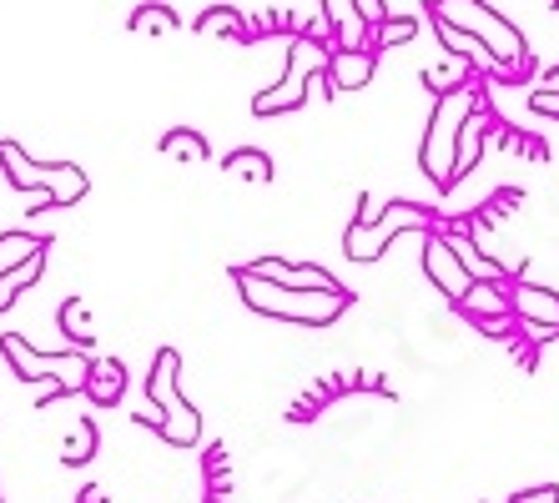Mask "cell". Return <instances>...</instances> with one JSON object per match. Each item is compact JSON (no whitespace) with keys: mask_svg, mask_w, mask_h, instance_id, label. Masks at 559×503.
<instances>
[{"mask_svg":"<svg viewBox=\"0 0 559 503\" xmlns=\"http://www.w3.org/2000/svg\"><path fill=\"white\" fill-rule=\"evenodd\" d=\"M479 81H464L454 91H439L433 101L429 131H424V152H418V167L433 187H454L459 181V136H464L468 117H479Z\"/></svg>","mask_w":559,"mask_h":503,"instance_id":"cell-1","label":"cell"},{"mask_svg":"<svg viewBox=\"0 0 559 503\" xmlns=\"http://www.w3.org/2000/svg\"><path fill=\"white\" fill-rule=\"evenodd\" d=\"M233 283H237V292H242V302H248L252 312H267V318H283V323L328 327V323H338L343 312H348V292H308V287H283V283L258 277L252 267H237Z\"/></svg>","mask_w":559,"mask_h":503,"instance_id":"cell-2","label":"cell"},{"mask_svg":"<svg viewBox=\"0 0 559 503\" xmlns=\"http://www.w3.org/2000/svg\"><path fill=\"white\" fill-rule=\"evenodd\" d=\"M0 167H5L11 187L36 192L40 207H71V202H81V196H86V187H92L81 167H66V161H56V167L31 161V156L21 152L15 142H0Z\"/></svg>","mask_w":559,"mask_h":503,"instance_id":"cell-3","label":"cell"},{"mask_svg":"<svg viewBox=\"0 0 559 503\" xmlns=\"http://www.w3.org/2000/svg\"><path fill=\"white\" fill-rule=\"evenodd\" d=\"M429 11H433V21H449V26L468 31L474 40H484V46H489V51H495L499 61L514 71V76L524 71V61H530V51H524V36L509 26L499 11H489L484 0H433Z\"/></svg>","mask_w":559,"mask_h":503,"instance_id":"cell-4","label":"cell"},{"mask_svg":"<svg viewBox=\"0 0 559 503\" xmlns=\"http://www.w3.org/2000/svg\"><path fill=\"white\" fill-rule=\"evenodd\" d=\"M177 368H182V358H177L171 348L156 352L152 378H146V403L162 414V439H167L171 448H192L197 433H202V418H197V408L182 398V387H177Z\"/></svg>","mask_w":559,"mask_h":503,"instance_id":"cell-5","label":"cell"},{"mask_svg":"<svg viewBox=\"0 0 559 503\" xmlns=\"http://www.w3.org/2000/svg\"><path fill=\"white\" fill-rule=\"evenodd\" d=\"M328 46L323 40H312V36H298L293 46H287V71H283V81L277 86H267L252 101V111L258 117H277V111H298L302 101H308V91H312V81L328 71Z\"/></svg>","mask_w":559,"mask_h":503,"instance_id":"cell-6","label":"cell"},{"mask_svg":"<svg viewBox=\"0 0 559 503\" xmlns=\"http://www.w3.org/2000/svg\"><path fill=\"white\" fill-rule=\"evenodd\" d=\"M399 232H433V212L429 207H414V202H393V207L378 212V221H353L343 247H348L353 262H378L389 252V242Z\"/></svg>","mask_w":559,"mask_h":503,"instance_id":"cell-7","label":"cell"},{"mask_svg":"<svg viewBox=\"0 0 559 503\" xmlns=\"http://www.w3.org/2000/svg\"><path fill=\"white\" fill-rule=\"evenodd\" d=\"M0 352H5V362L15 368V378H26V383L61 378V383L76 387V393H86V383H92V358H86V352H36V348H26V337H15V333L0 337Z\"/></svg>","mask_w":559,"mask_h":503,"instance_id":"cell-8","label":"cell"},{"mask_svg":"<svg viewBox=\"0 0 559 503\" xmlns=\"http://www.w3.org/2000/svg\"><path fill=\"white\" fill-rule=\"evenodd\" d=\"M424 272L449 302H464V292L474 287V277L464 272V262H459V252L449 247L443 232H424Z\"/></svg>","mask_w":559,"mask_h":503,"instance_id":"cell-9","label":"cell"},{"mask_svg":"<svg viewBox=\"0 0 559 503\" xmlns=\"http://www.w3.org/2000/svg\"><path fill=\"white\" fill-rule=\"evenodd\" d=\"M252 272H258V277H267V283H283V287H308V292H343L338 277H333V272H323L318 262H312V267H298V262H283V258H262V262H252Z\"/></svg>","mask_w":559,"mask_h":503,"instance_id":"cell-10","label":"cell"},{"mask_svg":"<svg viewBox=\"0 0 559 503\" xmlns=\"http://www.w3.org/2000/svg\"><path fill=\"white\" fill-rule=\"evenodd\" d=\"M509 308L514 318H524L530 327H555L559 333V292L534 283H509Z\"/></svg>","mask_w":559,"mask_h":503,"instance_id":"cell-11","label":"cell"},{"mask_svg":"<svg viewBox=\"0 0 559 503\" xmlns=\"http://www.w3.org/2000/svg\"><path fill=\"white\" fill-rule=\"evenodd\" d=\"M373 71H378V51H373V46H368V51H343V46H338V51L328 56L323 76H328V86H333V91H364L368 81H373Z\"/></svg>","mask_w":559,"mask_h":503,"instance_id":"cell-12","label":"cell"},{"mask_svg":"<svg viewBox=\"0 0 559 503\" xmlns=\"http://www.w3.org/2000/svg\"><path fill=\"white\" fill-rule=\"evenodd\" d=\"M433 31H439V40H443V51H454L459 61H474L479 71H489V76H514L504 61H499L484 40H474L468 31H459V26H449V21H433Z\"/></svg>","mask_w":559,"mask_h":503,"instance_id":"cell-13","label":"cell"},{"mask_svg":"<svg viewBox=\"0 0 559 503\" xmlns=\"http://www.w3.org/2000/svg\"><path fill=\"white\" fill-rule=\"evenodd\" d=\"M323 15L333 21V40H338L343 51H368L373 46V31H368V21L358 15V5L353 0H323Z\"/></svg>","mask_w":559,"mask_h":503,"instance_id":"cell-14","label":"cell"},{"mask_svg":"<svg viewBox=\"0 0 559 503\" xmlns=\"http://www.w3.org/2000/svg\"><path fill=\"white\" fill-rule=\"evenodd\" d=\"M459 308H464L468 318H479V323H504L509 312H514L509 308V283H474Z\"/></svg>","mask_w":559,"mask_h":503,"instance_id":"cell-15","label":"cell"},{"mask_svg":"<svg viewBox=\"0 0 559 503\" xmlns=\"http://www.w3.org/2000/svg\"><path fill=\"white\" fill-rule=\"evenodd\" d=\"M443 237H449V247H454V252H459V262H464V272H468V277H474V283H504V272H509V267H499V262H489V258H484V252H479V247L468 242V237H459V232H443Z\"/></svg>","mask_w":559,"mask_h":503,"instance_id":"cell-16","label":"cell"},{"mask_svg":"<svg viewBox=\"0 0 559 503\" xmlns=\"http://www.w3.org/2000/svg\"><path fill=\"white\" fill-rule=\"evenodd\" d=\"M86 393H92L96 403H117L121 393H127V368H121L117 358L92 362V383H86Z\"/></svg>","mask_w":559,"mask_h":503,"instance_id":"cell-17","label":"cell"},{"mask_svg":"<svg viewBox=\"0 0 559 503\" xmlns=\"http://www.w3.org/2000/svg\"><path fill=\"white\" fill-rule=\"evenodd\" d=\"M40 252H46V242H40V237H31V232H5V237H0V277H11L21 262L40 258Z\"/></svg>","mask_w":559,"mask_h":503,"instance_id":"cell-18","label":"cell"},{"mask_svg":"<svg viewBox=\"0 0 559 503\" xmlns=\"http://www.w3.org/2000/svg\"><path fill=\"white\" fill-rule=\"evenodd\" d=\"M197 31L202 36H248V26H242V15L233 11V5H212V11L197 15Z\"/></svg>","mask_w":559,"mask_h":503,"instance_id":"cell-19","label":"cell"},{"mask_svg":"<svg viewBox=\"0 0 559 503\" xmlns=\"http://www.w3.org/2000/svg\"><path fill=\"white\" fill-rule=\"evenodd\" d=\"M222 167L233 171V177H242V181H267V177H273V156L252 152V146H248V152H233Z\"/></svg>","mask_w":559,"mask_h":503,"instance_id":"cell-20","label":"cell"},{"mask_svg":"<svg viewBox=\"0 0 559 503\" xmlns=\"http://www.w3.org/2000/svg\"><path fill=\"white\" fill-rule=\"evenodd\" d=\"M96 453V428H92V418H76V423H71V433H66V464H86V458H92Z\"/></svg>","mask_w":559,"mask_h":503,"instance_id":"cell-21","label":"cell"},{"mask_svg":"<svg viewBox=\"0 0 559 503\" xmlns=\"http://www.w3.org/2000/svg\"><path fill=\"white\" fill-rule=\"evenodd\" d=\"M61 327H66V337H76L81 348H86V343H92V312H86V302H81V297H66L61 302Z\"/></svg>","mask_w":559,"mask_h":503,"instance_id":"cell-22","label":"cell"},{"mask_svg":"<svg viewBox=\"0 0 559 503\" xmlns=\"http://www.w3.org/2000/svg\"><path fill=\"white\" fill-rule=\"evenodd\" d=\"M40 262H46V252H40V258H31V262H21V267L11 272V277H0V312L11 308L15 302V292H21V287H31L40 277Z\"/></svg>","mask_w":559,"mask_h":503,"instance_id":"cell-23","label":"cell"},{"mask_svg":"<svg viewBox=\"0 0 559 503\" xmlns=\"http://www.w3.org/2000/svg\"><path fill=\"white\" fill-rule=\"evenodd\" d=\"M162 152L182 156V161H207V142H202L197 131H167V136H162Z\"/></svg>","mask_w":559,"mask_h":503,"instance_id":"cell-24","label":"cell"},{"mask_svg":"<svg viewBox=\"0 0 559 503\" xmlns=\"http://www.w3.org/2000/svg\"><path fill=\"white\" fill-rule=\"evenodd\" d=\"M131 31H136V36H146V31L167 36V31H177V11H167V5H142V11L131 15Z\"/></svg>","mask_w":559,"mask_h":503,"instance_id":"cell-25","label":"cell"},{"mask_svg":"<svg viewBox=\"0 0 559 503\" xmlns=\"http://www.w3.org/2000/svg\"><path fill=\"white\" fill-rule=\"evenodd\" d=\"M479 152H484V111H479V117H468L464 136H459V177L479 161Z\"/></svg>","mask_w":559,"mask_h":503,"instance_id":"cell-26","label":"cell"},{"mask_svg":"<svg viewBox=\"0 0 559 503\" xmlns=\"http://www.w3.org/2000/svg\"><path fill=\"white\" fill-rule=\"evenodd\" d=\"M414 31H418V21H408V15H399V21H383V26H378V40H383V46H408V40H414Z\"/></svg>","mask_w":559,"mask_h":503,"instance_id":"cell-27","label":"cell"},{"mask_svg":"<svg viewBox=\"0 0 559 503\" xmlns=\"http://www.w3.org/2000/svg\"><path fill=\"white\" fill-rule=\"evenodd\" d=\"M353 5H358V15L368 21V31H378L389 21V5H383V0H353Z\"/></svg>","mask_w":559,"mask_h":503,"instance_id":"cell-28","label":"cell"},{"mask_svg":"<svg viewBox=\"0 0 559 503\" xmlns=\"http://www.w3.org/2000/svg\"><path fill=\"white\" fill-rule=\"evenodd\" d=\"M530 106L539 111V117H555V121H559V91H534Z\"/></svg>","mask_w":559,"mask_h":503,"instance_id":"cell-29","label":"cell"},{"mask_svg":"<svg viewBox=\"0 0 559 503\" xmlns=\"http://www.w3.org/2000/svg\"><path fill=\"white\" fill-rule=\"evenodd\" d=\"M509 503H559V489H549V483H545V489H530V493H514V499H509Z\"/></svg>","mask_w":559,"mask_h":503,"instance_id":"cell-30","label":"cell"},{"mask_svg":"<svg viewBox=\"0 0 559 503\" xmlns=\"http://www.w3.org/2000/svg\"><path fill=\"white\" fill-rule=\"evenodd\" d=\"M539 91H559V65H549L545 81H539Z\"/></svg>","mask_w":559,"mask_h":503,"instance_id":"cell-31","label":"cell"}]
</instances>
